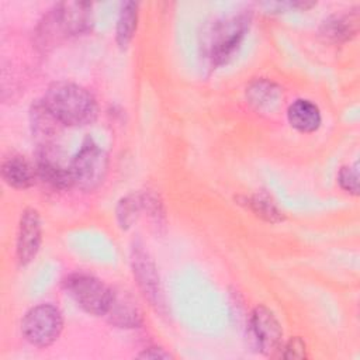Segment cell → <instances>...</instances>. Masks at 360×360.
<instances>
[{"instance_id": "cell-10", "label": "cell", "mask_w": 360, "mask_h": 360, "mask_svg": "<svg viewBox=\"0 0 360 360\" xmlns=\"http://www.w3.org/2000/svg\"><path fill=\"white\" fill-rule=\"evenodd\" d=\"M37 176L53 188H68L73 186L69 166L53 159L51 148H39L35 159Z\"/></svg>"}, {"instance_id": "cell-8", "label": "cell", "mask_w": 360, "mask_h": 360, "mask_svg": "<svg viewBox=\"0 0 360 360\" xmlns=\"http://www.w3.org/2000/svg\"><path fill=\"white\" fill-rule=\"evenodd\" d=\"M131 262H132L134 276L143 295L148 298L150 305H153L158 311L163 312L165 301H163V294L160 288L159 274L153 260L142 246L135 245L132 248Z\"/></svg>"}, {"instance_id": "cell-16", "label": "cell", "mask_w": 360, "mask_h": 360, "mask_svg": "<svg viewBox=\"0 0 360 360\" xmlns=\"http://www.w3.org/2000/svg\"><path fill=\"white\" fill-rule=\"evenodd\" d=\"M138 24V3L135 1H124L120 8L117 27H115V41L120 48H127L134 34L136 31Z\"/></svg>"}, {"instance_id": "cell-6", "label": "cell", "mask_w": 360, "mask_h": 360, "mask_svg": "<svg viewBox=\"0 0 360 360\" xmlns=\"http://www.w3.org/2000/svg\"><path fill=\"white\" fill-rule=\"evenodd\" d=\"M63 329L62 312L52 304H38L27 311L21 321L24 338L34 346L52 345Z\"/></svg>"}, {"instance_id": "cell-17", "label": "cell", "mask_w": 360, "mask_h": 360, "mask_svg": "<svg viewBox=\"0 0 360 360\" xmlns=\"http://www.w3.org/2000/svg\"><path fill=\"white\" fill-rule=\"evenodd\" d=\"M249 207L250 210L260 218L269 222H280L283 221V214L277 208V205L270 200L266 194H255L249 198Z\"/></svg>"}, {"instance_id": "cell-2", "label": "cell", "mask_w": 360, "mask_h": 360, "mask_svg": "<svg viewBox=\"0 0 360 360\" xmlns=\"http://www.w3.org/2000/svg\"><path fill=\"white\" fill-rule=\"evenodd\" d=\"M252 22L250 10L215 20L204 34L202 48L210 65L215 69L228 62L240 45Z\"/></svg>"}, {"instance_id": "cell-9", "label": "cell", "mask_w": 360, "mask_h": 360, "mask_svg": "<svg viewBox=\"0 0 360 360\" xmlns=\"http://www.w3.org/2000/svg\"><path fill=\"white\" fill-rule=\"evenodd\" d=\"M41 239L42 226L39 214L34 208H25L21 214L17 232V259L20 264H28L35 259Z\"/></svg>"}, {"instance_id": "cell-19", "label": "cell", "mask_w": 360, "mask_h": 360, "mask_svg": "<svg viewBox=\"0 0 360 360\" xmlns=\"http://www.w3.org/2000/svg\"><path fill=\"white\" fill-rule=\"evenodd\" d=\"M338 183L340 187L352 195L359 194V169L357 163L352 166H343L338 173Z\"/></svg>"}, {"instance_id": "cell-18", "label": "cell", "mask_w": 360, "mask_h": 360, "mask_svg": "<svg viewBox=\"0 0 360 360\" xmlns=\"http://www.w3.org/2000/svg\"><path fill=\"white\" fill-rule=\"evenodd\" d=\"M249 100L250 103L256 104L257 107L274 103L277 100V89L269 82H256L253 83L249 90Z\"/></svg>"}, {"instance_id": "cell-12", "label": "cell", "mask_w": 360, "mask_h": 360, "mask_svg": "<svg viewBox=\"0 0 360 360\" xmlns=\"http://www.w3.org/2000/svg\"><path fill=\"white\" fill-rule=\"evenodd\" d=\"M359 30V13L350 10L343 14H332L319 27L321 35L332 42H345L353 38Z\"/></svg>"}, {"instance_id": "cell-15", "label": "cell", "mask_w": 360, "mask_h": 360, "mask_svg": "<svg viewBox=\"0 0 360 360\" xmlns=\"http://www.w3.org/2000/svg\"><path fill=\"white\" fill-rule=\"evenodd\" d=\"M111 323L118 328H138L142 323V316L135 302L122 292L112 291V300L105 314Z\"/></svg>"}, {"instance_id": "cell-7", "label": "cell", "mask_w": 360, "mask_h": 360, "mask_svg": "<svg viewBox=\"0 0 360 360\" xmlns=\"http://www.w3.org/2000/svg\"><path fill=\"white\" fill-rule=\"evenodd\" d=\"M246 332L250 345L263 354H271L281 347V325L273 311L264 305H257L250 312Z\"/></svg>"}, {"instance_id": "cell-21", "label": "cell", "mask_w": 360, "mask_h": 360, "mask_svg": "<svg viewBox=\"0 0 360 360\" xmlns=\"http://www.w3.org/2000/svg\"><path fill=\"white\" fill-rule=\"evenodd\" d=\"M138 357H142V359H170L172 354H169L167 352H165L160 347H149V349H145L142 353H139Z\"/></svg>"}, {"instance_id": "cell-20", "label": "cell", "mask_w": 360, "mask_h": 360, "mask_svg": "<svg viewBox=\"0 0 360 360\" xmlns=\"http://www.w3.org/2000/svg\"><path fill=\"white\" fill-rule=\"evenodd\" d=\"M281 349H284L283 357H285V359H302V357H305V345L300 338L290 339Z\"/></svg>"}, {"instance_id": "cell-4", "label": "cell", "mask_w": 360, "mask_h": 360, "mask_svg": "<svg viewBox=\"0 0 360 360\" xmlns=\"http://www.w3.org/2000/svg\"><path fill=\"white\" fill-rule=\"evenodd\" d=\"M107 169V153L91 138L83 141L80 149L69 165L73 186L84 191L97 188L103 183Z\"/></svg>"}, {"instance_id": "cell-5", "label": "cell", "mask_w": 360, "mask_h": 360, "mask_svg": "<svg viewBox=\"0 0 360 360\" xmlns=\"http://www.w3.org/2000/svg\"><path fill=\"white\" fill-rule=\"evenodd\" d=\"M65 288L73 301L87 314L96 316L107 314L112 300V290L100 278L86 273H73L66 277Z\"/></svg>"}, {"instance_id": "cell-3", "label": "cell", "mask_w": 360, "mask_h": 360, "mask_svg": "<svg viewBox=\"0 0 360 360\" xmlns=\"http://www.w3.org/2000/svg\"><path fill=\"white\" fill-rule=\"evenodd\" d=\"M91 25V4L83 1L59 3L39 25V38L46 46L62 38L86 32Z\"/></svg>"}, {"instance_id": "cell-1", "label": "cell", "mask_w": 360, "mask_h": 360, "mask_svg": "<svg viewBox=\"0 0 360 360\" xmlns=\"http://www.w3.org/2000/svg\"><path fill=\"white\" fill-rule=\"evenodd\" d=\"M41 101L62 125H86L93 122L97 115V103L93 94L72 82L52 83Z\"/></svg>"}, {"instance_id": "cell-14", "label": "cell", "mask_w": 360, "mask_h": 360, "mask_svg": "<svg viewBox=\"0 0 360 360\" xmlns=\"http://www.w3.org/2000/svg\"><path fill=\"white\" fill-rule=\"evenodd\" d=\"M3 180L14 188H28L35 183L37 170L24 156H10L1 163Z\"/></svg>"}, {"instance_id": "cell-11", "label": "cell", "mask_w": 360, "mask_h": 360, "mask_svg": "<svg viewBox=\"0 0 360 360\" xmlns=\"http://www.w3.org/2000/svg\"><path fill=\"white\" fill-rule=\"evenodd\" d=\"M32 135L39 142V148H51L53 139L59 134L60 127H63L53 114L39 100L37 101L30 112Z\"/></svg>"}, {"instance_id": "cell-13", "label": "cell", "mask_w": 360, "mask_h": 360, "mask_svg": "<svg viewBox=\"0 0 360 360\" xmlns=\"http://www.w3.org/2000/svg\"><path fill=\"white\" fill-rule=\"evenodd\" d=\"M287 120L294 129L309 134L321 127L322 115L318 105L311 100L297 98L287 110Z\"/></svg>"}]
</instances>
